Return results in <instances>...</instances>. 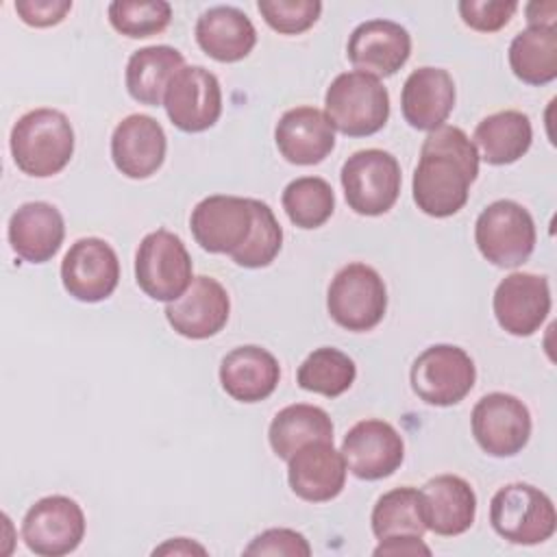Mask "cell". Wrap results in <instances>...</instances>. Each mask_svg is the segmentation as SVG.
Listing matches in <instances>:
<instances>
[{
  "mask_svg": "<svg viewBox=\"0 0 557 557\" xmlns=\"http://www.w3.org/2000/svg\"><path fill=\"white\" fill-rule=\"evenodd\" d=\"M420 498L424 524L437 535H461L474 522L476 494L470 483L457 474L429 479L420 490Z\"/></svg>",
  "mask_w": 557,
  "mask_h": 557,
  "instance_id": "obj_23",
  "label": "cell"
},
{
  "mask_svg": "<svg viewBox=\"0 0 557 557\" xmlns=\"http://www.w3.org/2000/svg\"><path fill=\"white\" fill-rule=\"evenodd\" d=\"M185 67L183 54L172 46L139 48L128 57L124 81L128 96L141 104H163L172 76Z\"/></svg>",
  "mask_w": 557,
  "mask_h": 557,
  "instance_id": "obj_27",
  "label": "cell"
},
{
  "mask_svg": "<svg viewBox=\"0 0 557 557\" xmlns=\"http://www.w3.org/2000/svg\"><path fill=\"white\" fill-rule=\"evenodd\" d=\"M163 107L178 131L202 133L220 120V81L202 65H185L172 76L163 96Z\"/></svg>",
  "mask_w": 557,
  "mask_h": 557,
  "instance_id": "obj_12",
  "label": "cell"
},
{
  "mask_svg": "<svg viewBox=\"0 0 557 557\" xmlns=\"http://www.w3.org/2000/svg\"><path fill=\"white\" fill-rule=\"evenodd\" d=\"M231 313L226 289L213 276H194L189 287L176 300L168 302L165 318L170 326L187 339H207L218 335Z\"/></svg>",
  "mask_w": 557,
  "mask_h": 557,
  "instance_id": "obj_18",
  "label": "cell"
},
{
  "mask_svg": "<svg viewBox=\"0 0 557 557\" xmlns=\"http://www.w3.org/2000/svg\"><path fill=\"white\" fill-rule=\"evenodd\" d=\"M492 529L511 544L533 546L553 537L557 511L553 500L535 485L509 483L490 500Z\"/></svg>",
  "mask_w": 557,
  "mask_h": 557,
  "instance_id": "obj_4",
  "label": "cell"
},
{
  "mask_svg": "<svg viewBox=\"0 0 557 557\" xmlns=\"http://www.w3.org/2000/svg\"><path fill=\"white\" fill-rule=\"evenodd\" d=\"M387 309V289L381 274L361 263L344 265L326 292V311L346 331L363 333L374 329Z\"/></svg>",
  "mask_w": 557,
  "mask_h": 557,
  "instance_id": "obj_6",
  "label": "cell"
},
{
  "mask_svg": "<svg viewBox=\"0 0 557 557\" xmlns=\"http://www.w3.org/2000/svg\"><path fill=\"white\" fill-rule=\"evenodd\" d=\"M455 107V81L442 67L413 70L400 91V111L405 122L418 131L444 126Z\"/></svg>",
  "mask_w": 557,
  "mask_h": 557,
  "instance_id": "obj_22",
  "label": "cell"
},
{
  "mask_svg": "<svg viewBox=\"0 0 557 557\" xmlns=\"http://www.w3.org/2000/svg\"><path fill=\"white\" fill-rule=\"evenodd\" d=\"M344 198L359 215L387 213L400 194V165L396 157L381 148L352 152L339 172Z\"/></svg>",
  "mask_w": 557,
  "mask_h": 557,
  "instance_id": "obj_5",
  "label": "cell"
},
{
  "mask_svg": "<svg viewBox=\"0 0 557 557\" xmlns=\"http://www.w3.org/2000/svg\"><path fill=\"white\" fill-rule=\"evenodd\" d=\"M411 389L426 405L450 407L461 403L476 381L472 357L453 344H433L411 363Z\"/></svg>",
  "mask_w": 557,
  "mask_h": 557,
  "instance_id": "obj_9",
  "label": "cell"
},
{
  "mask_svg": "<svg viewBox=\"0 0 557 557\" xmlns=\"http://www.w3.org/2000/svg\"><path fill=\"white\" fill-rule=\"evenodd\" d=\"M65 237L61 211L44 200L24 202L9 220V244L28 263L50 261Z\"/></svg>",
  "mask_w": 557,
  "mask_h": 557,
  "instance_id": "obj_24",
  "label": "cell"
},
{
  "mask_svg": "<svg viewBox=\"0 0 557 557\" xmlns=\"http://www.w3.org/2000/svg\"><path fill=\"white\" fill-rule=\"evenodd\" d=\"M172 7L163 0H115L109 4L111 26L126 37L141 39L168 28Z\"/></svg>",
  "mask_w": 557,
  "mask_h": 557,
  "instance_id": "obj_35",
  "label": "cell"
},
{
  "mask_svg": "<svg viewBox=\"0 0 557 557\" xmlns=\"http://www.w3.org/2000/svg\"><path fill=\"white\" fill-rule=\"evenodd\" d=\"M191 257L183 239L168 228L148 233L135 252V281L152 300L172 302L191 283Z\"/></svg>",
  "mask_w": 557,
  "mask_h": 557,
  "instance_id": "obj_8",
  "label": "cell"
},
{
  "mask_svg": "<svg viewBox=\"0 0 557 557\" xmlns=\"http://www.w3.org/2000/svg\"><path fill=\"white\" fill-rule=\"evenodd\" d=\"M535 222L516 200H494L474 224L479 252L498 268L522 265L535 248Z\"/></svg>",
  "mask_w": 557,
  "mask_h": 557,
  "instance_id": "obj_7",
  "label": "cell"
},
{
  "mask_svg": "<svg viewBox=\"0 0 557 557\" xmlns=\"http://www.w3.org/2000/svg\"><path fill=\"white\" fill-rule=\"evenodd\" d=\"M476 174V146L461 128L444 124L422 141L411 181L413 202L431 218L455 215L468 202Z\"/></svg>",
  "mask_w": 557,
  "mask_h": 557,
  "instance_id": "obj_1",
  "label": "cell"
},
{
  "mask_svg": "<svg viewBox=\"0 0 557 557\" xmlns=\"http://www.w3.org/2000/svg\"><path fill=\"white\" fill-rule=\"evenodd\" d=\"M466 26L479 33H496L509 24L518 2L513 0H461L457 4Z\"/></svg>",
  "mask_w": 557,
  "mask_h": 557,
  "instance_id": "obj_37",
  "label": "cell"
},
{
  "mask_svg": "<svg viewBox=\"0 0 557 557\" xmlns=\"http://www.w3.org/2000/svg\"><path fill=\"white\" fill-rule=\"evenodd\" d=\"M470 424L476 444L492 457H513L531 437L529 407L505 392L481 396L472 407Z\"/></svg>",
  "mask_w": 557,
  "mask_h": 557,
  "instance_id": "obj_11",
  "label": "cell"
},
{
  "mask_svg": "<svg viewBox=\"0 0 557 557\" xmlns=\"http://www.w3.org/2000/svg\"><path fill=\"white\" fill-rule=\"evenodd\" d=\"M252 211H255V222H252V231L248 235V239L244 242L242 248H237L231 259L239 265V268H265L270 265L276 255L281 252L283 246V228L274 215V211L252 198Z\"/></svg>",
  "mask_w": 557,
  "mask_h": 557,
  "instance_id": "obj_34",
  "label": "cell"
},
{
  "mask_svg": "<svg viewBox=\"0 0 557 557\" xmlns=\"http://www.w3.org/2000/svg\"><path fill=\"white\" fill-rule=\"evenodd\" d=\"M165 150L168 137L163 126L146 113H131L113 128L111 159L128 178L152 176L163 165Z\"/></svg>",
  "mask_w": 557,
  "mask_h": 557,
  "instance_id": "obj_19",
  "label": "cell"
},
{
  "mask_svg": "<svg viewBox=\"0 0 557 557\" xmlns=\"http://www.w3.org/2000/svg\"><path fill=\"white\" fill-rule=\"evenodd\" d=\"M246 555H289L309 557L311 546L307 537L294 529H268L259 533L246 548Z\"/></svg>",
  "mask_w": 557,
  "mask_h": 557,
  "instance_id": "obj_38",
  "label": "cell"
},
{
  "mask_svg": "<svg viewBox=\"0 0 557 557\" xmlns=\"http://www.w3.org/2000/svg\"><path fill=\"white\" fill-rule=\"evenodd\" d=\"M324 115L348 137L379 133L389 117V94L381 78L350 70L337 74L324 94Z\"/></svg>",
  "mask_w": 557,
  "mask_h": 557,
  "instance_id": "obj_3",
  "label": "cell"
},
{
  "mask_svg": "<svg viewBox=\"0 0 557 557\" xmlns=\"http://www.w3.org/2000/svg\"><path fill=\"white\" fill-rule=\"evenodd\" d=\"M157 553H185V555H189V553H205V548L189 542L187 537H176V540H170L168 544L154 548V555Z\"/></svg>",
  "mask_w": 557,
  "mask_h": 557,
  "instance_id": "obj_42",
  "label": "cell"
},
{
  "mask_svg": "<svg viewBox=\"0 0 557 557\" xmlns=\"http://www.w3.org/2000/svg\"><path fill=\"white\" fill-rule=\"evenodd\" d=\"M370 522H372V533L379 540L422 537L426 531V524L422 516L420 490L403 485L385 492L374 503Z\"/></svg>",
  "mask_w": 557,
  "mask_h": 557,
  "instance_id": "obj_31",
  "label": "cell"
},
{
  "mask_svg": "<svg viewBox=\"0 0 557 557\" xmlns=\"http://www.w3.org/2000/svg\"><path fill=\"white\" fill-rule=\"evenodd\" d=\"M65 292L81 302L109 298L120 281V261L111 244L100 237L76 239L61 261Z\"/></svg>",
  "mask_w": 557,
  "mask_h": 557,
  "instance_id": "obj_14",
  "label": "cell"
},
{
  "mask_svg": "<svg viewBox=\"0 0 557 557\" xmlns=\"http://www.w3.org/2000/svg\"><path fill=\"white\" fill-rule=\"evenodd\" d=\"M268 440L274 455L287 461L309 442H333V422L322 407L307 403L287 405L272 418Z\"/></svg>",
  "mask_w": 557,
  "mask_h": 557,
  "instance_id": "obj_29",
  "label": "cell"
},
{
  "mask_svg": "<svg viewBox=\"0 0 557 557\" xmlns=\"http://www.w3.org/2000/svg\"><path fill=\"white\" fill-rule=\"evenodd\" d=\"M252 222V198L213 194L191 209L189 228L202 250L213 255H233L248 239Z\"/></svg>",
  "mask_w": 557,
  "mask_h": 557,
  "instance_id": "obj_13",
  "label": "cell"
},
{
  "mask_svg": "<svg viewBox=\"0 0 557 557\" xmlns=\"http://www.w3.org/2000/svg\"><path fill=\"white\" fill-rule=\"evenodd\" d=\"M196 41L211 59L220 63H237L252 52L257 30L244 11L218 4L198 17Z\"/></svg>",
  "mask_w": 557,
  "mask_h": 557,
  "instance_id": "obj_26",
  "label": "cell"
},
{
  "mask_svg": "<svg viewBox=\"0 0 557 557\" xmlns=\"http://www.w3.org/2000/svg\"><path fill=\"white\" fill-rule=\"evenodd\" d=\"M339 453L346 470L357 479L379 481L400 468L405 459V442L389 422L368 418L348 429Z\"/></svg>",
  "mask_w": 557,
  "mask_h": 557,
  "instance_id": "obj_15",
  "label": "cell"
},
{
  "mask_svg": "<svg viewBox=\"0 0 557 557\" xmlns=\"http://www.w3.org/2000/svg\"><path fill=\"white\" fill-rule=\"evenodd\" d=\"M411 54V35L392 20H366L348 37L346 57L355 70L385 78L396 74Z\"/></svg>",
  "mask_w": 557,
  "mask_h": 557,
  "instance_id": "obj_17",
  "label": "cell"
},
{
  "mask_svg": "<svg viewBox=\"0 0 557 557\" xmlns=\"http://www.w3.org/2000/svg\"><path fill=\"white\" fill-rule=\"evenodd\" d=\"M281 366L276 357L255 344L237 346L220 363L222 389L239 403L265 400L278 385Z\"/></svg>",
  "mask_w": 557,
  "mask_h": 557,
  "instance_id": "obj_25",
  "label": "cell"
},
{
  "mask_svg": "<svg viewBox=\"0 0 557 557\" xmlns=\"http://www.w3.org/2000/svg\"><path fill=\"white\" fill-rule=\"evenodd\" d=\"M281 157L294 165H315L335 148V128L315 107L287 109L274 128Z\"/></svg>",
  "mask_w": 557,
  "mask_h": 557,
  "instance_id": "obj_21",
  "label": "cell"
},
{
  "mask_svg": "<svg viewBox=\"0 0 557 557\" xmlns=\"http://www.w3.org/2000/svg\"><path fill=\"white\" fill-rule=\"evenodd\" d=\"M524 13H527L529 26H555L557 2H555V0L529 2V4L524 7Z\"/></svg>",
  "mask_w": 557,
  "mask_h": 557,
  "instance_id": "obj_41",
  "label": "cell"
},
{
  "mask_svg": "<svg viewBox=\"0 0 557 557\" xmlns=\"http://www.w3.org/2000/svg\"><path fill=\"white\" fill-rule=\"evenodd\" d=\"M85 537V513L70 496H44L22 520V540L30 553L61 557L78 548Z\"/></svg>",
  "mask_w": 557,
  "mask_h": 557,
  "instance_id": "obj_10",
  "label": "cell"
},
{
  "mask_svg": "<svg viewBox=\"0 0 557 557\" xmlns=\"http://www.w3.org/2000/svg\"><path fill=\"white\" fill-rule=\"evenodd\" d=\"M292 492L307 503H326L346 485V463L333 442H309L287 459Z\"/></svg>",
  "mask_w": 557,
  "mask_h": 557,
  "instance_id": "obj_20",
  "label": "cell"
},
{
  "mask_svg": "<svg viewBox=\"0 0 557 557\" xmlns=\"http://www.w3.org/2000/svg\"><path fill=\"white\" fill-rule=\"evenodd\" d=\"M11 154L28 176L48 178L59 174L74 154V128L57 109H33L11 128Z\"/></svg>",
  "mask_w": 557,
  "mask_h": 557,
  "instance_id": "obj_2",
  "label": "cell"
},
{
  "mask_svg": "<svg viewBox=\"0 0 557 557\" xmlns=\"http://www.w3.org/2000/svg\"><path fill=\"white\" fill-rule=\"evenodd\" d=\"M357 366L355 361L333 346L315 348L307 359L298 366L296 381L302 389L322 394L326 398L342 396L355 383Z\"/></svg>",
  "mask_w": 557,
  "mask_h": 557,
  "instance_id": "obj_32",
  "label": "cell"
},
{
  "mask_svg": "<svg viewBox=\"0 0 557 557\" xmlns=\"http://www.w3.org/2000/svg\"><path fill=\"white\" fill-rule=\"evenodd\" d=\"M374 555H431V548L422 542V537H389L379 540Z\"/></svg>",
  "mask_w": 557,
  "mask_h": 557,
  "instance_id": "obj_40",
  "label": "cell"
},
{
  "mask_svg": "<svg viewBox=\"0 0 557 557\" xmlns=\"http://www.w3.org/2000/svg\"><path fill=\"white\" fill-rule=\"evenodd\" d=\"M533 128L527 113L507 109L483 117L474 128V146L490 165H509L527 154Z\"/></svg>",
  "mask_w": 557,
  "mask_h": 557,
  "instance_id": "obj_28",
  "label": "cell"
},
{
  "mask_svg": "<svg viewBox=\"0 0 557 557\" xmlns=\"http://www.w3.org/2000/svg\"><path fill=\"white\" fill-rule=\"evenodd\" d=\"M509 67L527 85H548L557 78V28L527 26L509 44Z\"/></svg>",
  "mask_w": 557,
  "mask_h": 557,
  "instance_id": "obj_30",
  "label": "cell"
},
{
  "mask_svg": "<svg viewBox=\"0 0 557 557\" xmlns=\"http://www.w3.org/2000/svg\"><path fill=\"white\" fill-rule=\"evenodd\" d=\"M257 9L265 24L281 35H300L309 30L320 13L322 2L318 0H259Z\"/></svg>",
  "mask_w": 557,
  "mask_h": 557,
  "instance_id": "obj_36",
  "label": "cell"
},
{
  "mask_svg": "<svg viewBox=\"0 0 557 557\" xmlns=\"http://www.w3.org/2000/svg\"><path fill=\"white\" fill-rule=\"evenodd\" d=\"M283 209L298 228H318L335 211L333 187L320 176H300L287 183L281 196Z\"/></svg>",
  "mask_w": 557,
  "mask_h": 557,
  "instance_id": "obj_33",
  "label": "cell"
},
{
  "mask_svg": "<svg viewBox=\"0 0 557 557\" xmlns=\"http://www.w3.org/2000/svg\"><path fill=\"white\" fill-rule=\"evenodd\" d=\"M492 307L503 331L516 337L533 335L550 311V287L546 276L511 272L498 283Z\"/></svg>",
  "mask_w": 557,
  "mask_h": 557,
  "instance_id": "obj_16",
  "label": "cell"
},
{
  "mask_svg": "<svg viewBox=\"0 0 557 557\" xmlns=\"http://www.w3.org/2000/svg\"><path fill=\"white\" fill-rule=\"evenodd\" d=\"M20 20L35 28L57 26L72 11V0H17L13 4Z\"/></svg>",
  "mask_w": 557,
  "mask_h": 557,
  "instance_id": "obj_39",
  "label": "cell"
}]
</instances>
